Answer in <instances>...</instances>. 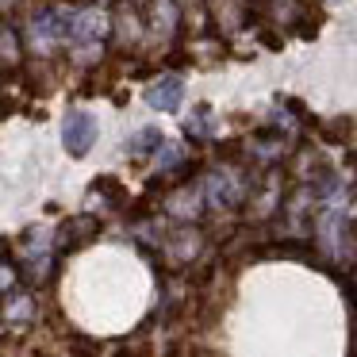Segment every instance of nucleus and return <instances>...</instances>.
<instances>
[{"label":"nucleus","mask_w":357,"mask_h":357,"mask_svg":"<svg viewBox=\"0 0 357 357\" xmlns=\"http://www.w3.org/2000/svg\"><path fill=\"white\" fill-rule=\"evenodd\" d=\"M349 165H354V169H357V150H354V154H349Z\"/></svg>","instance_id":"obj_1"}]
</instances>
